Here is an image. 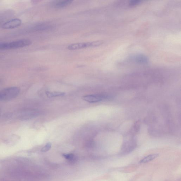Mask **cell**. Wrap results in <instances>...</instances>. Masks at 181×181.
Wrapping results in <instances>:
<instances>
[{"label":"cell","instance_id":"1","mask_svg":"<svg viewBox=\"0 0 181 181\" xmlns=\"http://www.w3.org/2000/svg\"><path fill=\"white\" fill-rule=\"evenodd\" d=\"M20 89L16 87H11L0 91V101L9 100L17 97Z\"/></svg>","mask_w":181,"mask_h":181},{"label":"cell","instance_id":"2","mask_svg":"<svg viewBox=\"0 0 181 181\" xmlns=\"http://www.w3.org/2000/svg\"><path fill=\"white\" fill-rule=\"evenodd\" d=\"M103 42L100 41L74 43L68 46V49L70 50H78L85 48L97 47L100 45Z\"/></svg>","mask_w":181,"mask_h":181},{"label":"cell","instance_id":"3","mask_svg":"<svg viewBox=\"0 0 181 181\" xmlns=\"http://www.w3.org/2000/svg\"><path fill=\"white\" fill-rule=\"evenodd\" d=\"M32 42L29 39H23L8 43V49H15L25 47L32 44Z\"/></svg>","mask_w":181,"mask_h":181},{"label":"cell","instance_id":"4","mask_svg":"<svg viewBox=\"0 0 181 181\" xmlns=\"http://www.w3.org/2000/svg\"><path fill=\"white\" fill-rule=\"evenodd\" d=\"M22 21L20 19H13L4 23L2 28L4 29H11L17 28L22 25Z\"/></svg>","mask_w":181,"mask_h":181},{"label":"cell","instance_id":"5","mask_svg":"<svg viewBox=\"0 0 181 181\" xmlns=\"http://www.w3.org/2000/svg\"><path fill=\"white\" fill-rule=\"evenodd\" d=\"M82 98L89 103H95L101 101L104 97L100 95H91L83 96Z\"/></svg>","mask_w":181,"mask_h":181},{"label":"cell","instance_id":"6","mask_svg":"<svg viewBox=\"0 0 181 181\" xmlns=\"http://www.w3.org/2000/svg\"><path fill=\"white\" fill-rule=\"evenodd\" d=\"M131 59L134 62L140 64H147L149 61L148 59L146 56L141 54H138L132 56Z\"/></svg>","mask_w":181,"mask_h":181},{"label":"cell","instance_id":"7","mask_svg":"<svg viewBox=\"0 0 181 181\" xmlns=\"http://www.w3.org/2000/svg\"><path fill=\"white\" fill-rule=\"evenodd\" d=\"M33 115V112L29 110H25L21 112L18 115V118L22 120L29 119Z\"/></svg>","mask_w":181,"mask_h":181},{"label":"cell","instance_id":"8","mask_svg":"<svg viewBox=\"0 0 181 181\" xmlns=\"http://www.w3.org/2000/svg\"><path fill=\"white\" fill-rule=\"evenodd\" d=\"M73 1L72 0H65V1H57L54 4V6L56 8H62L69 5Z\"/></svg>","mask_w":181,"mask_h":181},{"label":"cell","instance_id":"9","mask_svg":"<svg viewBox=\"0 0 181 181\" xmlns=\"http://www.w3.org/2000/svg\"><path fill=\"white\" fill-rule=\"evenodd\" d=\"M159 156V154H154L149 155L146 156L144 158L141 160L140 161V163H148V162L157 158Z\"/></svg>","mask_w":181,"mask_h":181},{"label":"cell","instance_id":"10","mask_svg":"<svg viewBox=\"0 0 181 181\" xmlns=\"http://www.w3.org/2000/svg\"><path fill=\"white\" fill-rule=\"evenodd\" d=\"M46 94L49 98H52L57 97H61V96H64L65 93L63 92H51L46 91Z\"/></svg>","mask_w":181,"mask_h":181},{"label":"cell","instance_id":"11","mask_svg":"<svg viewBox=\"0 0 181 181\" xmlns=\"http://www.w3.org/2000/svg\"><path fill=\"white\" fill-rule=\"evenodd\" d=\"M51 144L50 143H49L42 148L41 150V151L43 152L48 151L51 149Z\"/></svg>","mask_w":181,"mask_h":181},{"label":"cell","instance_id":"12","mask_svg":"<svg viewBox=\"0 0 181 181\" xmlns=\"http://www.w3.org/2000/svg\"><path fill=\"white\" fill-rule=\"evenodd\" d=\"M50 27L48 25H41L37 26L36 29L37 30H44L49 29Z\"/></svg>","mask_w":181,"mask_h":181},{"label":"cell","instance_id":"13","mask_svg":"<svg viewBox=\"0 0 181 181\" xmlns=\"http://www.w3.org/2000/svg\"><path fill=\"white\" fill-rule=\"evenodd\" d=\"M63 156L70 161L73 160L74 158V155L72 154H64Z\"/></svg>","mask_w":181,"mask_h":181},{"label":"cell","instance_id":"14","mask_svg":"<svg viewBox=\"0 0 181 181\" xmlns=\"http://www.w3.org/2000/svg\"><path fill=\"white\" fill-rule=\"evenodd\" d=\"M141 1H138V0H135V1H131L130 2V6H134L137 5L140 3Z\"/></svg>","mask_w":181,"mask_h":181},{"label":"cell","instance_id":"15","mask_svg":"<svg viewBox=\"0 0 181 181\" xmlns=\"http://www.w3.org/2000/svg\"><path fill=\"white\" fill-rule=\"evenodd\" d=\"M1 80H0V83H1Z\"/></svg>","mask_w":181,"mask_h":181}]
</instances>
